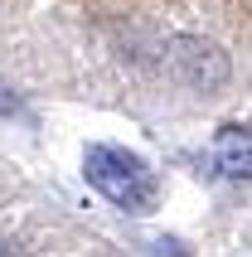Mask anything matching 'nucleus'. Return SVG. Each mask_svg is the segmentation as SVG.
<instances>
[{"mask_svg":"<svg viewBox=\"0 0 252 257\" xmlns=\"http://www.w3.org/2000/svg\"><path fill=\"white\" fill-rule=\"evenodd\" d=\"M83 175H87V185L97 189L102 199H112L126 214H151L155 199H160V185H155L151 165H146L136 151H126V146L92 141L83 151Z\"/></svg>","mask_w":252,"mask_h":257,"instance_id":"nucleus-1","label":"nucleus"},{"mask_svg":"<svg viewBox=\"0 0 252 257\" xmlns=\"http://www.w3.org/2000/svg\"><path fill=\"white\" fill-rule=\"evenodd\" d=\"M213 165L228 180H252V131L247 126H223L213 136Z\"/></svg>","mask_w":252,"mask_h":257,"instance_id":"nucleus-3","label":"nucleus"},{"mask_svg":"<svg viewBox=\"0 0 252 257\" xmlns=\"http://www.w3.org/2000/svg\"><path fill=\"white\" fill-rule=\"evenodd\" d=\"M165 73H170L180 87H189V92H218V87L228 83L233 63H228V54H223L213 39L175 34V39L165 44Z\"/></svg>","mask_w":252,"mask_h":257,"instance_id":"nucleus-2","label":"nucleus"},{"mask_svg":"<svg viewBox=\"0 0 252 257\" xmlns=\"http://www.w3.org/2000/svg\"><path fill=\"white\" fill-rule=\"evenodd\" d=\"M0 112H20V102L10 97V87H0Z\"/></svg>","mask_w":252,"mask_h":257,"instance_id":"nucleus-4","label":"nucleus"},{"mask_svg":"<svg viewBox=\"0 0 252 257\" xmlns=\"http://www.w3.org/2000/svg\"><path fill=\"white\" fill-rule=\"evenodd\" d=\"M0 257H20V247H15V243H5V238H0Z\"/></svg>","mask_w":252,"mask_h":257,"instance_id":"nucleus-5","label":"nucleus"}]
</instances>
